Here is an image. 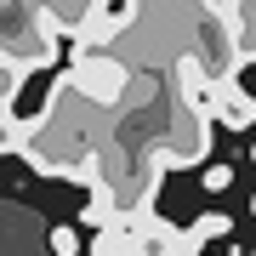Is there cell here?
<instances>
[{
  "label": "cell",
  "instance_id": "obj_1",
  "mask_svg": "<svg viewBox=\"0 0 256 256\" xmlns=\"http://www.w3.org/2000/svg\"><path fill=\"white\" fill-rule=\"evenodd\" d=\"M188 57L200 68L205 92H222V86H239V34H234V6H194L188 18Z\"/></svg>",
  "mask_w": 256,
  "mask_h": 256
},
{
  "label": "cell",
  "instance_id": "obj_2",
  "mask_svg": "<svg viewBox=\"0 0 256 256\" xmlns=\"http://www.w3.org/2000/svg\"><path fill=\"white\" fill-rule=\"evenodd\" d=\"M0 57L23 68H46L57 57V34L46 23V6H28V0H0Z\"/></svg>",
  "mask_w": 256,
  "mask_h": 256
},
{
  "label": "cell",
  "instance_id": "obj_3",
  "mask_svg": "<svg viewBox=\"0 0 256 256\" xmlns=\"http://www.w3.org/2000/svg\"><path fill=\"white\" fill-rule=\"evenodd\" d=\"M68 80L80 86L97 108H120V102H126V92H131V80H137V68H131L120 52H80V46H74V57H68Z\"/></svg>",
  "mask_w": 256,
  "mask_h": 256
},
{
  "label": "cell",
  "instance_id": "obj_4",
  "mask_svg": "<svg viewBox=\"0 0 256 256\" xmlns=\"http://www.w3.org/2000/svg\"><path fill=\"white\" fill-rule=\"evenodd\" d=\"M131 239H137V256H200V245H194L188 228H176V222H165L160 210H148V216H137L126 228Z\"/></svg>",
  "mask_w": 256,
  "mask_h": 256
},
{
  "label": "cell",
  "instance_id": "obj_5",
  "mask_svg": "<svg viewBox=\"0 0 256 256\" xmlns=\"http://www.w3.org/2000/svg\"><path fill=\"white\" fill-rule=\"evenodd\" d=\"M210 114H216V126L228 131H250L256 126V97L245 86H222V92H210Z\"/></svg>",
  "mask_w": 256,
  "mask_h": 256
},
{
  "label": "cell",
  "instance_id": "obj_6",
  "mask_svg": "<svg viewBox=\"0 0 256 256\" xmlns=\"http://www.w3.org/2000/svg\"><path fill=\"white\" fill-rule=\"evenodd\" d=\"M97 18V0H46V23H52V34H68V40H80V28Z\"/></svg>",
  "mask_w": 256,
  "mask_h": 256
},
{
  "label": "cell",
  "instance_id": "obj_7",
  "mask_svg": "<svg viewBox=\"0 0 256 256\" xmlns=\"http://www.w3.org/2000/svg\"><path fill=\"white\" fill-rule=\"evenodd\" d=\"M234 34H239V57L256 63V0H239L234 6Z\"/></svg>",
  "mask_w": 256,
  "mask_h": 256
},
{
  "label": "cell",
  "instance_id": "obj_8",
  "mask_svg": "<svg viewBox=\"0 0 256 256\" xmlns=\"http://www.w3.org/2000/svg\"><path fill=\"white\" fill-rule=\"evenodd\" d=\"M188 234H194V245H210V239H222V234H234V216H222V210H205V216H194L188 222Z\"/></svg>",
  "mask_w": 256,
  "mask_h": 256
},
{
  "label": "cell",
  "instance_id": "obj_9",
  "mask_svg": "<svg viewBox=\"0 0 256 256\" xmlns=\"http://www.w3.org/2000/svg\"><path fill=\"white\" fill-rule=\"evenodd\" d=\"M34 68H23V63H12V57H0V108H12L18 102V92H23V80Z\"/></svg>",
  "mask_w": 256,
  "mask_h": 256
},
{
  "label": "cell",
  "instance_id": "obj_10",
  "mask_svg": "<svg viewBox=\"0 0 256 256\" xmlns=\"http://www.w3.org/2000/svg\"><path fill=\"white\" fill-rule=\"evenodd\" d=\"M92 256H137V239H131L126 228H108L92 239Z\"/></svg>",
  "mask_w": 256,
  "mask_h": 256
},
{
  "label": "cell",
  "instance_id": "obj_11",
  "mask_svg": "<svg viewBox=\"0 0 256 256\" xmlns=\"http://www.w3.org/2000/svg\"><path fill=\"white\" fill-rule=\"evenodd\" d=\"M23 137H28V120L0 108V154H23Z\"/></svg>",
  "mask_w": 256,
  "mask_h": 256
},
{
  "label": "cell",
  "instance_id": "obj_12",
  "mask_svg": "<svg viewBox=\"0 0 256 256\" xmlns=\"http://www.w3.org/2000/svg\"><path fill=\"white\" fill-rule=\"evenodd\" d=\"M80 250V228H74V222H57L52 228V256H74Z\"/></svg>",
  "mask_w": 256,
  "mask_h": 256
},
{
  "label": "cell",
  "instance_id": "obj_13",
  "mask_svg": "<svg viewBox=\"0 0 256 256\" xmlns=\"http://www.w3.org/2000/svg\"><path fill=\"white\" fill-rule=\"evenodd\" d=\"M205 188H210V194L234 188V165H205Z\"/></svg>",
  "mask_w": 256,
  "mask_h": 256
},
{
  "label": "cell",
  "instance_id": "obj_14",
  "mask_svg": "<svg viewBox=\"0 0 256 256\" xmlns=\"http://www.w3.org/2000/svg\"><path fill=\"white\" fill-rule=\"evenodd\" d=\"M250 210H256V194H250Z\"/></svg>",
  "mask_w": 256,
  "mask_h": 256
},
{
  "label": "cell",
  "instance_id": "obj_15",
  "mask_svg": "<svg viewBox=\"0 0 256 256\" xmlns=\"http://www.w3.org/2000/svg\"><path fill=\"white\" fill-rule=\"evenodd\" d=\"M250 160H256V148H250Z\"/></svg>",
  "mask_w": 256,
  "mask_h": 256
}]
</instances>
